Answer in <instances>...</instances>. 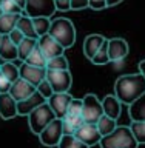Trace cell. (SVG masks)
Returning <instances> with one entry per match:
<instances>
[{
  "label": "cell",
  "mask_w": 145,
  "mask_h": 148,
  "mask_svg": "<svg viewBox=\"0 0 145 148\" xmlns=\"http://www.w3.org/2000/svg\"><path fill=\"white\" fill-rule=\"evenodd\" d=\"M145 92V77L137 74H122L114 82V96L120 103L131 105Z\"/></svg>",
  "instance_id": "obj_1"
},
{
  "label": "cell",
  "mask_w": 145,
  "mask_h": 148,
  "mask_svg": "<svg viewBox=\"0 0 145 148\" xmlns=\"http://www.w3.org/2000/svg\"><path fill=\"white\" fill-rule=\"evenodd\" d=\"M48 34L56 42H59L65 49L71 48L76 43V28H74L73 22L67 17H59L51 20Z\"/></svg>",
  "instance_id": "obj_2"
},
{
  "label": "cell",
  "mask_w": 145,
  "mask_h": 148,
  "mask_svg": "<svg viewBox=\"0 0 145 148\" xmlns=\"http://www.w3.org/2000/svg\"><path fill=\"white\" fill-rule=\"evenodd\" d=\"M100 148H137L139 143L133 136V131L130 127L118 125V128L108 136H104L99 142Z\"/></svg>",
  "instance_id": "obj_3"
},
{
  "label": "cell",
  "mask_w": 145,
  "mask_h": 148,
  "mask_svg": "<svg viewBox=\"0 0 145 148\" xmlns=\"http://www.w3.org/2000/svg\"><path fill=\"white\" fill-rule=\"evenodd\" d=\"M54 119H57V117H56L54 111L51 110V106L48 105V102H46V103L37 106V108L28 116V125H30L31 133H34L36 136H39V134L43 131V128L48 127V123H51Z\"/></svg>",
  "instance_id": "obj_4"
},
{
  "label": "cell",
  "mask_w": 145,
  "mask_h": 148,
  "mask_svg": "<svg viewBox=\"0 0 145 148\" xmlns=\"http://www.w3.org/2000/svg\"><path fill=\"white\" fill-rule=\"evenodd\" d=\"M102 116H104V108H102V100L97 99L96 94H85L82 99V119L87 123H97Z\"/></svg>",
  "instance_id": "obj_5"
},
{
  "label": "cell",
  "mask_w": 145,
  "mask_h": 148,
  "mask_svg": "<svg viewBox=\"0 0 145 148\" xmlns=\"http://www.w3.org/2000/svg\"><path fill=\"white\" fill-rule=\"evenodd\" d=\"M57 11L56 9L54 0H26L25 8H23V14L28 17L36 18V17H51Z\"/></svg>",
  "instance_id": "obj_6"
},
{
  "label": "cell",
  "mask_w": 145,
  "mask_h": 148,
  "mask_svg": "<svg viewBox=\"0 0 145 148\" xmlns=\"http://www.w3.org/2000/svg\"><path fill=\"white\" fill-rule=\"evenodd\" d=\"M46 80L49 82L54 92H68L73 85V76L69 69L62 71H54V69H46Z\"/></svg>",
  "instance_id": "obj_7"
},
{
  "label": "cell",
  "mask_w": 145,
  "mask_h": 148,
  "mask_svg": "<svg viewBox=\"0 0 145 148\" xmlns=\"http://www.w3.org/2000/svg\"><path fill=\"white\" fill-rule=\"evenodd\" d=\"M63 136L62 130V119H54L48 127L43 128V131L39 134V140L45 147H57L60 139Z\"/></svg>",
  "instance_id": "obj_8"
},
{
  "label": "cell",
  "mask_w": 145,
  "mask_h": 148,
  "mask_svg": "<svg viewBox=\"0 0 145 148\" xmlns=\"http://www.w3.org/2000/svg\"><path fill=\"white\" fill-rule=\"evenodd\" d=\"M74 137L79 139L82 143H85L87 147L99 145V142H100V139H102L99 130H97V125L96 123H87V122L83 123L82 127L77 128Z\"/></svg>",
  "instance_id": "obj_9"
},
{
  "label": "cell",
  "mask_w": 145,
  "mask_h": 148,
  "mask_svg": "<svg viewBox=\"0 0 145 148\" xmlns=\"http://www.w3.org/2000/svg\"><path fill=\"white\" fill-rule=\"evenodd\" d=\"M71 100H73V96L69 94V92H54L46 102H48V105L51 106V110L54 111L56 117L63 119L65 116H67V110H68Z\"/></svg>",
  "instance_id": "obj_10"
},
{
  "label": "cell",
  "mask_w": 145,
  "mask_h": 148,
  "mask_svg": "<svg viewBox=\"0 0 145 148\" xmlns=\"http://www.w3.org/2000/svg\"><path fill=\"white\" fill-rule=\"evenodd\" d=\"M130 53V46L127 40L122 37H113L108 39V59L110 62H119L124 60Z\"/></svg>",
  "instance_id": "obj_11"
},
{
  "label": "cell",
  "mask_w": 145,
  "mask_h": 148,
  "mask_svg": "<svg viewBox=\"0 0 145 148\" xmlns=\"http://www.w3.org/2000/svg\"><path fill=\"white\" fill-rule=\"evenodd\" d=\"M19 74H20V79L30 82L31 85L37 86L40 82L45 80L46 68H37V66H32V65H28V63L23 62L20 66H19Z\"/></svg>",
  "instance_id": "obj_12"
},
{
  "label": "cell",
  "mask_w": 145,
  "mask_h": 148,
  "mask_svg": "<svg viewBox=\"0 0 145 148\" xmlns=\"http://www.w3.org/2000/svg\"><path fill=\"white\" fill-rule=\"evenodd\" d=\"M37 45H39L40 51L46 57V60L53 59V57H57V56H62L63 51H65L63 46L60 45L59 42H56L49 34H45V36L39 37V39H37Z\"/></svg>",
  "instance_id": "obj_13"
},
{
  "label": "cell",
  "mask_w": 145,
  "mask_h": 148,
  "mask_svg": "<svg viewBox=\"0 0 145 148\" xmlns=\"http://www.w3.org/2000/svg\"><path fill=\"white\" fill-rule=\"evenodd\" d=\"M43 103H46V99L36 90L34 94H31L28 99L17 102V114L19 116H30L37 106H40Z\"/></svg>",
  "instance_id": "obj_14"
},
{
  "label": "cell",
  "mask_w": 145,
  "mask_h": 148,
  "mask_svg": "<svg viewBox=\"0 0 145 148\" xmlns=\"http://www.w3.org/2000/svg\"><path fill=\"white\" fill-rule=\"evenodd\" d=\"M34 92H36V86L31 85L30 82L20 79V77H19L16 82H12L11 88H9V94H11L17 102L28 99V97H30L31 94H34Z\"/></svg>",
  "instance_id": "obj_15"
},
{
  "label": "cell",
  "mask_w": 145,
  "mask_h": 148,
  "mask_svg": "<svg viewBox=\"0 0 145 148\" xmlns=\"http://www.w3.org/2000/svg\"><path fill=\"white\" fill-rule=\"evenodd\" d=\"M17 114V100L9 92H0V117L5 120L14 119Z\"/></svg>",
  "instance_id": "obj_16"
},
{
  "label": "cell",
  "mask_w": 145,
  "mask_h": 148,
  "mask_svg": "<svg viewBox=\"0 0 145 148\" xmlns=\"http://www.w3.org/2000/svg\"><path fill=\"white\" fill-rule=\"evenodd\" d=\"M107 40V37L102 34H90L85 37L83 40V54L88 60H91L96 56V53L99 51V48L104 45V42Z\"/></svg>",
  "instance_id": "obj_17"
},
{
  "label": "cell",
  "mask_w": 145,
  "mask_h": 148,
  "mask_svg": "<svg viewBox=\"0 0 145 148\" xmlns=\"http://www.w3.org/2000/svg\"><path fill=\"white\" fill-rule=\"evenodd\" d=\"M17 59H19L17 45L12 43L8 36H2V40H0V63L14 62Z\"/></svg>",
  "instance_id": "obj_18"
},
{
  "label": "cell",
  "mask_w": 145,
  "mask_h": 148,
  "mask_svg": "<svg viewBox=\"0 0 145 148\" xmlns=\"http://www.w3.org/2000/svg\"><path fill=\"white\" fill-rule=\"evenodd\" d=\"M120 102L119 99L116 97L114 94L111 96H105L104 99H102V108H104V114L105 116H108V117L111 119H114V120H118L119 119V116H120Z\"/></svg>",
  "instance_id": "obj_19"
},
{
  "label": "cell",
  "mask_w": 145,
  "mask_h": 148,
  "mask_svg": "<svg viewBox=\"0 0 145 148\" xmlns=\"http://www.w3.org/2000/svg\"><path fill=\"white\" fill-rule=\"evenodd\" d=\"M128 116L131 122H145V92L131 105H128Z\"/></svg>",
  "instance_id": "obj_20"
},
{
  "label": "cell",
  "mask_w": 145,
  "mask_h": 148,
  "mask_svg": "<svg viewBox=\"0 0 145 148\" xmlns=\"http://www.w3.org/2000/svg\"><path fill=\"white\" fill-rule=\"evenodd\" d=\"M20 16L22 14H2L0 16V36H8L12 29H16Z\"/></svg>",
  "instance_id": "obj_21"
},
{
  "label": "cell",
  "mask_w": 145,
  "mask_h": 148,
  "mask_svg": "<svg viewBox=\"0 0 145 148\" xmlns=\"http://www.w3.org/2000/svg\"><path fill=\"white\" fill-rule=\"evenodd\" d=\"M17 29L22 32L25 37H30V39H39L36 34V29H34V25H32V18L28 17L26 14H22L20 18L17 22Z\"/></svg>",
  "instance_id": "obj_22"
},
{
  "label": "cell",
  "mask_w": 145,
  "mask_h": 148,
  "mask_svg": "<svg viewBox=\"0 0 145 148\" xmlns=\"http://www.w3.org/2000/svg\"><path fill=\"white\" fill-rule=\"evenodd\" d=\"M97 130H99V133H100V136L104 137V136H108L110 133H113L116 128H118V120H114V119H111L108 117V116H102V117L97 120Z\"/></svg>",
  "instance_id": "obj_23"
},
{
  "label": "cell",
  "mask_w": 145,
  "mask_h": 148,
  "mask_svg": "<svg viewBox=\"0 0 145 148\" xmlns=\"http://www.w3.org/2000/svg\"><path fill=\"white\" fill-rule=\"evenodd\" d=\"M37 46V39H30V37H25L20 43L17 45V53H19V59L25 62L26 57L31 54V51Z\"/></svg>",
  "instance_id": "obj_24"
},
{
  "label": "cell",
  "mask_w": 145,
  "mask_h": 148,
  "mask_svg": "<svg viewBox=\"0 0 145 148\" xmlns=\"http://www.w3.org/2000/svg\"><path fill=\"white\" fill-rule=\"evenodd\" d=\"M0 74H2L3 77H6L9 82H16L19 77H20V74H19V66L16 63L12 62H3L0 63Z\"/></svg>",
  "instance_id": "obj_25"
},
{
  "label": "cell",
  "mask_w": 145,
  "mask_h": 148,
  "mask_svg": "<svg viewBox=\"0 0 145 148\" xmlns=\"http://www.w3.org/2000/svg\"><path fill=\"white\" fill-rule=\"evenodd\" d=\"M25 63L32 65V66H37V68H46V57L43 56V53L40 51L39 45L31 51V54L26 57Z\"/></svg>",
  "instance_id": "obj_26"
},
{
  "label": "cell",
  "mask_w": 145,
  "mask_h": 148,
  "mask_svg": "<svg viewBox=\"0 0 145 148\" xmlns=\"http://www.w3.org/2000/svg\"><path fill=\"white\" fill-rule=\"evenodd\" d=\"M46 69H54V71H62V69H69V62L65 56H57V57L46 60Z\"/></svg>",
  "instance_id": "obj_27"
},
{
  "label": "cell",
  "mask_w": 145,
  "mask_h": 148,
  "mask_svg": "<svg viewBox=\"0 0 145 148\" xmlns=\"http://www.w3.org/2000/svg\"><path fill=\"white\" fill-rule=\"evenodd\" d=\"M32 25H34L37 37H42V36L48 34L49 26H51V20L48 17H36V18H32Z\"/></svg>",
  "instance_id": "obj_28"
},
{
  "label": "cell",
  "mask_w": 145,
  "mask_h": 148,
  "mask_svg": "<svg viewBox=\"0 0 145 148\" xmlns=\"http://www.w3.org/2000/svg\"><path fill=\"white\" fill-rule=\"evenodd\" d=\"M90 62L94 63V65H107L110 62V59H108V39L104 42V45L99 48V51H97L96 56L90 60Z\"/></svg>",
  "instance_id": "obj_29"
},
{
  "label": "cell",
  "mask_w": 145,
  "mask_h": 148,
  "mask_svg": "<svg viewBox=\"0 0 145 148\" xmlns=\"http://www.w3.org/2000/svg\"><path fill=\"white\" fill-rule=\"evenodd\" d=\"M65 117H68V119L82 117V99H74L73 97V100L69 102V106L67 110V116H65Z\"/></svg>",
  "instance_id": "obj_30"
},
{
  "label": "cell",
  "mask_w": 145,
  "mask_h": 148,
  "mask_svg": "<svg viewBox=\"0 0 145 148\" xmlns=\"http://www.w3.org/2000/svg\"><path fill=\"white\" fill-rule=\"evenodd\" d=\"M57 148H90V147H87L85 143H82L74 136H62Z\"/></svg>",
  "instance_id": "obj_31"
},
{
  "label": "cell",
  "mask_w": 145,
  "mask_h": 148,
  "mask_svg": "<svg viewBox=\"0 0 145 148\" xmlns=\"http://www.w3.org/2000/svg\"><path fill=\"white\" fill-rule=\"evenodd\" d=\"M130 128L137 143H145V122H131Z\"/></svg>",
  "instance_id": "obj_32"
},
{
  "label": "cell",
  "mask_w": 145,
  "mask_h": 148,
  "mask_svg": "<svg viewBox=\"0 0 145 148\" xmlns=\"http://www.w3.org/2000/svg\"><path fill=\"white\" fill-rule=\"evenodd\" d=\"M0 8H2L3 14H23V8L19 6L14 0H3Z\"/></svg>",
  "instance_id": "obj_33"
},
{
  "label": "cell",
  "mask_w": 145,
  "mask_h": 148,
  "mask_svg": "<svg viewBox=\"0 0 145 148\" xmlns=\"http://www.w3.org/2000/svg\"><path fill=\"white\" fill-rule=\"evenodd\" d=\"M36 90H37V91H39V92H40V94H42V96H43V97H45V99H46V100H48V99H49V97H51V96H53V94H54V91H53V88H51V85H49V82H48V80H46V79H45V80H43V82H40V83H39V85H37V86H36Z\"/></svg>",
  "instance_id": "obj_34"
},
{
  "label": "cell",
  "mask_w": 145,
  "mask_h": 148,
  "mask_svg": "<svg viewBox=\"0 0 145 148\" xmlns=\"http://www.w3.org/2000/svg\"><path fill=\"white\" fill-rule=\"evenodd\" d=\"M88 8L94 9V11H100V9L107 8L105 0H88Z\"/></svg>",
  "instance_id": "obj_35"
},
{
  "label": "cell",
  "mask_w": 145,
  "mask_h": 148,
  "mask_svg": "<svg viewBox=\"0 0 145 148\" xmlns=\"http://www.w3.org/2000/svg\"><path fill=\"white\" fill-rule=\"evenodd\" d=\"M8 37L11 39V42H12V43H16V45H19V43H20V42H22L23 39H25V36H23L22 32L17 29V28H16V29H12L11 32H9V34H8Z\"/></svg>",
  "instance_id": "obj_36"
},
{
  "label": "cell",
  "mask_w": 145,
  "mask_h": 148,
  "mask_svg": "<svg viewBox=\"0 0 145 148\" xmlns=\"http://www.w3.org/2000/svg\"><path fill=\"white\" fill-rule=\"evenodd\" d=\"M71 2V9L73 11H82L88 8V0H69Z\"/></svg>",
  "instance_id": "obj_37"
},
{
  "label": "cell",
  "mask_w": 145,
  "mask_h": 148,
  "mask_svg": "<svg viewBox=\"0 0 145 148\" xmlns=\"http://www.w3.org/2000/svg\"><path fill=\"white\" fill-rule=\"evenodd\" d=\"M54 3H56V9H60V11L71 9V2L69 0H54Z\"/></svg>",
  "instance_id": "obj_38"
},
{
  "label": "cell",
  "mask_w": 145,
  "mask_h": 148,
  "mask_svg": "<svg viewBox=\"0 0 145 148\" xmlns=\"http://www.w3.org/2000/svg\"><path fill=\"white\" fill-rule=\"evenodd\" d=\"M9 88H11V82L0 74V92H9Z\"/></svg>",
  "instance_id": "obj_39"
},
{
  "label": "cell",
  "mask_w": 145,
  "mask_h": 148,
  "mask_svg": "<svg viewBox=\"0 0 145 148\" xmlns=\"http://www.w3.org/2000/svg\"><path fill=\"white\" fill-rule=\"evenodd\" d=\"M105 2H107V8H110V6H116V5L122 3L124 0H105Z\"/></svg>",
  "instance_id": "obj_40"
},
{
  "label": "cell",
  "mask_w": 145,
  "mask_h": 148,
  "mask_svg": "<svg viewBox=\"0 0 145 148\" xmlns=\"http://www.w3.org/2000/svg\"><path fill=\"white\" fill-rule=\"evenodd\" d=\"M139 73H141L142 76L145 77V59L141 60V63H139Z\"/></svg>",
  "instance_id": "obj_41"
},
{
  "label": "cell",
  "mask_w": 145,
  "mask_h": 148,
  "mask_svg": "<svg viewBox=\"0 0 145 148\" xmlns=\"http://www.w3.org/2000/svg\"><path fill=\"white\" fill-rule=\"evenodd\" d=\"M14 2H16V3H17L20 8H25V3H26V0H14Z\"/></svg>",
  "instance_id": "obj_42"
},
{
  "label": "cell",
  "mask_w": 145,
  "mask_h": 148,
  "mask_svg": "<svg viewBox=\"0 0 145 148\" xmlns=\"http://www.w3.org/2000/svg\"><path fill=\"white\" fill-rule=\"evenodd\" d=\"M2 14H3V11H2V8H0V16H2Z\"/></svg>",
  "instance_id": "obj_43"
},
{
  "label": "cell",
  "mask_w": 145,
  "mask_h": 148,
  "mask_svg": "<svg viewBox=\"0 0 145 148\" xmlns=\"http://www.w3.org/2000/svg\"><path fill=\"white\" fill-rule=\"evenodd\" d=\"M2 2H3V0H0V6H2Z\"/></svg>",
  "instance_id": "obj_44"
},
{
  "label": "cell",
  "mask_w": 145,
  "mask_h": 148,
  "mask_svg": "<svg viewBox=\"0 0 145 148\" xmlns=\"http://www.w3.org/2000/svg\"><path fill=\"white\" fill-rule=\"evenodd\" d=\"M0 40H2V36H0Z\"/></svg>",
  "instance_id": "obj_45"
}]
</instances>
